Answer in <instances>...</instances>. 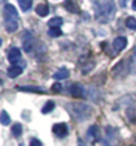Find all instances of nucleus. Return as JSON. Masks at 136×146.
<instances>
[{
  "label": "nucleus",
  "mask_w": 136,
  "mask_h": 146,
  "mask_svg": "<svg viewBox=\"0 0 136 146\" xmlns=\"http://www.w3.org/2000/svg\"><path fill=\"white\" fill-rule=\"evenodd\" d=\"M95 19L99 23H108L115 15V3L114 1H95Z\"/></svg>",
  "instance_id": "obj_1"
},
{
  "label": "nucleus",
  "mask_w": 136,
  "mask_h": 146,
  "mask_svg": "<svg viewBox=\"0 0 136 146\" xmlns=\"http://www.w3.org/2000/svg\"><path fill=\"white\" fill-rule=\"evenodd\" d=\"M67 109L76 121H87L92 114V107L84 103H68Z\"/></svg>",
  "instance_id": "obj_2"
},
{
  "label": "nucleus",
  "mask_w": 136,
  "mask_h": 146,
  "mask_svg": "<svg viewBox=\"0 0 136 146\" xmlns=\"http://www.w3.org/2000/svg\"><path fill=\"white\" fill-rule=\"evenodd\" d=\"M127 62L125 60H120V62L116 64V66L112 68V74L114 76H123L128 72V67H125Z\"/></svg>",
  "instance_id": "obj_3"
},
{
  "label": "nucleus",
  "mask_w": 136,
  "mask_h": 146,
  "mask_svg": "<svg viewBox=\"0 0 136 146\" xmlns=\"http://www.w3.org/2000/svg\"><path fill=\"white\" fill-rule=\"evenodd\" d=\"M70 94L74 98H84V95H85V90H84V87L81 86V84L75 83L70 87Z\"/></svg>",
  "instance_id": "obj_4"
},
{
  "label": "nucleus",
  "mask_w": 136,
  "mask_h": 146,
  "mask_svg": "<svg viewBox=\"0 0 136 146\" xmlns=\"http://www.w3.org/2000/svg\"><path fill=\"white\" fill-rule=\"evenodd\" d=\"M52 131H53V134L57 135L59 138H63L68 134V127H67L66 123H56V125H53Z\"/></svg>",
  "instance_id": "obj_5"
},
{
  "label": "nucleus",
  "mask_w": 136,
  "mask_h": 146,
  "mask_svg": "<svg viewBox=\"0 0 136 146\" xmlns=\"http://www.w3.org/2000/svg\"><path fill=\"white\" fill-rule=\"evenodd\" d=\"M87 137H88V139H89L91 142L99 141V138H100V130H99V127H97L96 125H92L91 127L88 129Z\"/></svg>",
  "instance_id": "obj_6"
},
{
  "label": "nucleus",
  "mask_w": 136,
  "mask_h": 146,
  "mask_svg": "<svg viewBox=\"0 0 136 146\" xmlns=\"http://www.w3.org/2000/svg\"><path fill=\"white\" fill-rule=\"evenodd\" d=\"M20 59H22V51H20L18 47H13V48H11L8 51V60L12 63V64L18 63Z\"/></svg>",
  "instance_id": "obj_7"
},
{
  "label": "nucleus",
  "mask_w": 136,
  "mask_h": 146,
  "mask_svg": "<svg viewBox=\"0 0 136 146\" xmlns=\"http://www.w3.org/2000/svg\"><path fill=\"white\" fill-rule=\"evenodd\" d=\"M4 18L5 19H13V20H18L19 19V15L16 12L15 7L11 4H5L4 7Z\"/></svg>",
  "instance_id": "obj_8"
},
{
  "label": "nucleus",
  "mask_w": 136,
  "mask_h": 146,
  "mask_svg": "<svg viewBox=\"0 0 136 146\" xmlns=\"http://www.w3.org/2000/svg\"><path fill=\"white\" fill-rule=\"evenodd\" d=\"M112 46H114V50L116 51V52L122 51V50H124L125 48V46H127V38H124V36H119V38H116V39L114 40Z\"/></svg>",
  "instance_id": "obj_9"
},
{
  "label": "nucleus",
  "mask_w": 136,
  "mask_h": 146,
  "mask_svg": "<svg viewBox=\"0 0 136 146\" xmlns=\"http://www.w3.org/2000/svg\"><path fill=\"white\" fill-rule=\"evenodd\" d=\"M18 90L20 91H30V93H37V94H44L45 90L41 87H35V86H19Z\"/></svg>",
  "instance_id": "obj_10"
},
{
  "label": "nucleus",
  "mask_w": 136,
  "mask_h": 146,
  "mask_svg": "<svg viewBox=\"0 0 136 146\" xmlns=\"http://www.w3.org/2000/svg\"><path fill=\"white\" fill-rule=\"evenodd\" d=\"M70 76V71L67 70V68H60V70H57L55 74H53V79L56 80H63V79H67Z\"/></svg>",
  "instance_id": "obj_11"
},
{
  "label": "nucleus",
  "mask_w": 136,
  "mask_h": 146,
  "mask_svg": "<svg viewBox=\"0 0 136 146\" xmlns=\"http://www.w3.org/2000/svg\"><path fill=\"white\" fill-rule=\"evenodd\" d=\"M22 72H23V68L19 66H11L8 70H7V74H8L9 78H18Z\"/></svg>",
  "instance_id": "obj_12"
},
{
  "label": "nucleus",
  "mask_w": 136,
  "mask_h": 146,
  "mask_svg": "<svg viewBox=\"0 0 136 146\" xmlns=\"http://www.w3.org/2000/svg\"><path fill=\"white\" fill-rule=\"evenodd\" d=\"M64 8H66L68 12H74V13H78L80 11L78 3H75V1H70V0L64 1Z\"/></svg>",
  "instance_id": "obj_13"
},
{
  "label": "nucleus",
  "mask_w": 136,
  "mask_h": 146,
  "mask_svg": "<svg viewBox=\"0 0 136 146\" xmlns=\"http://www.w3.org/2000/svg\"><path fill=\"white\" fill-rule=\"evenodd\" d=\"M18 20H13V19H5V28L8 32H15L18 30Z\"/></svg>",
  "instance_id": "obj_14"
},
{
  "label": "nucleus",
  "mask_w": 136,
  "mask_h": 146,
  "mask_svg": "<svg viewBox=\"0 0 136 146\" xmlns=\"http://www.w3.org/2000/svg\"><path fill=\"white\" fill-rule=\"evenodd\" d=\"M36 13L39 15V16H41V18H44V16H47L49 13V8L47 4H39L37 7H36Z\"/></svg>",
  "instance_id": "obj_15"
},
{
  "label": "nucleus",
  "mask_w": 136,
  "mask_h": 146,
  "mask_svg": "<svg viewBox=\"0 0 136 146\" xmlns=\"http://www.w3.org/2000/svg\"><path fill=\"white\" fill-rule=\"evenodd\" d=\"M62 24H63V19L59 18V16H55V18H52L48 22V26L51 27V28H59Z\"/></svg>",
  "instance_id": "obj_16"
},
{
  "label": "nucleus",
  "mask_w": 136,
  "mask_h": 146,
  "mask_svg": "<svg viewBox=\"0 0 136 146\" xmlns=\"http://www.w3.org/2000/svg\"><path fill=\"white\" fill-rule=\"evenodd\" d=\"M34 44H35V42H34V39H32V36H31L30 39L24 40V43H23V48H24V51H27V52H31L32 50H34Z\"/></svg>",
  "instance_id": "obj_17"
},
{
  "label": "nucleus",
  "mask_w": 136,
  "mask_h": 146,
  "mask_svg": "<svg viewBox=\"0 0 136 146\" xmlns=\"http://www.w3.org/2000/svg\"><path fill=\"white\" fill-rule=\"evenodd\" d=\"M0 123L4 125V126H7V125L11 123V118H9L8 113L5 110H3L1 113H0Z\"/></svg>",
  "instance_id": "obj_18"
},
{
  "label": "nucleus",
  "mask_w": 136,
  "mask_h": 146,
  "mask_svg": "<svg viewBox=\"0 0 136 146\" xmlns=\"http://www.w3.org/2000/svg\"><path fill=\"white\" fill-rule=\"evenodd\" d=\"M19 5H20L22 11L27 12V11H30V9H31L32 1H31V0H19Z\"/></svg>",
  "instance_id": "obj_19"
},
{
  "label": "nucleus",
  "mask_w": 136,
  "mask_h": 146,
  "mask_svg": "<svg viewBox=\"0 0 136 146\" xmlns=\"http://www.w3.org/2000/svg\"><path fill=\"white\" fill-rule=\"evenodd\" d=\"M53 109H55V102L48 101L43 106V109H41V113H43V114H48V113H51V111L53 110Z\"/></svg>",
  "instance_id": "obj_20"
},
{
  "label": "nucleus",
  "mask_w": 136,
  "mask_h": 146,
  "mask_svg": "<svg viewBox=\"0 0 136 146\" xmlns=\"http://www.w3.org/2000/svg\"><path fill=\"white\" fill-rule=\"evenodd\" d=\"M11 131H12V134L15 137H20L23 133V126L20 123H15L12 126V129H11Z\"/></svg>",
  "instance_id": "obj_21"
},
{
  "label": "nucleus",
  "mask_w": 136,
  "mask_h": 146,
  "mask_svg": "<svg viewBox=\"0 0 136 146\" xmlns=\"http://www.w3.org/2000/svg\"><path fill=\"white\" fill-rule=\"evenodd\" d=\"M125 26L129 28V30H136V19L133 16H129L125 20Z\"/></svg>",
  "instance_id": "obj_22"
},
{
  "label": "nucleus",
  "mask_w": 136,
  "mask_h": 146,
  "mask_svg": "<svg viewBox=\"0 0 136 146\" xmlns=\"http://www.w3.org/2000/svg\"><path fill=\"white\" fill-rule=\"evenodd\" d=\"M62 30L60 28H51L48 31V35L52 36V38H59V36H62Z\"/></svg>",
  "instance_id": "obj_23"
},
{
  "label": "nucleus",
  "mask_w": 136,
  "mask_h": 146,
  "mask_svg": "<svg viewBox=\"0 0 136 146\" xmlns=\"http://www.w3.org/2000/svg\"><path fill=\"white\" fill-rule=\"evenodd\" d=\"M93 67H95V62H89V63H87V66L81 68V74H88V72L92 70Z\"/></svg>",
  "instance_id": "obj_24"
},
{
  "label": "nucleus",
  "mask_w": 136,
  "mask_h": 146,
  "mask_svg": "<svg viewBox=\"0 0 136 146\" xmlns=\"http://www.w3.org/2000/svg\"><path fill=\"white\" fill-rule=\"evenodd\" d=\"M51 90H52L53 93H62L63 84H62V83H53L52 87H51Z\"/></svg>",
  "instance_id": "obj_25"
},
{
  "label": "nucleus",
  "mask_w": 136,
  "mask_h": 146,
  "mask_svg": "<svg viewBox=\"0 0 136 146\" xmlns=\"http://www.w3.org/2000/svg\"><path fill=\"white\" fill-rule=\"evenodd\" d=\"M30 146H43V143L37 138H32L31 141H30Z\"/></svg>",
  "instance_id": "obj_26"
},
{
  "label": "nucleus",
  "mask_w": 136,
  "mask_h": 146,
  "mask_svg": "<svg viewBox=\"0 0 136 146\" xmlns=\"http://www.w3.org/2000/svg\"><path fill=\"white\" fill-rule=\"evenodd\" d=\"M132 8L136 11V0H133V1H132Z\"/></svg>",
  "instance_id": "obj_27"
},
{
  "label": "nucleus",
  "mask_w": 136,
  "mask_h": 146,
  "mask_svg": "<svg viewBox=\"0 0 136 146\" xmlns=\"http://www.w3.org/2000/svg\"><path fill=\"white\" fill-rule=\"evenodd\" d=\"M78 146H85V145H84V142L81 141V139H80V141H79V143H78Z\"/></svg>",
  "instance_id": "obj_28"
},
{
  "label": "nucleus",
  "mask_w": 136,
  "mask_h": 146,
  "mask_svg": "<svg viewBox=\"0 0 136 146\" xmlns=\"http://www.w3.org/2000/svg\"><path fill=\"white\" fill-rule=\"evenodd\" d=\"M133 54H135V55H136V48H135V52H133Z\"/></svg>",
  "instance_id": "obj_29"
}]
</instances>
